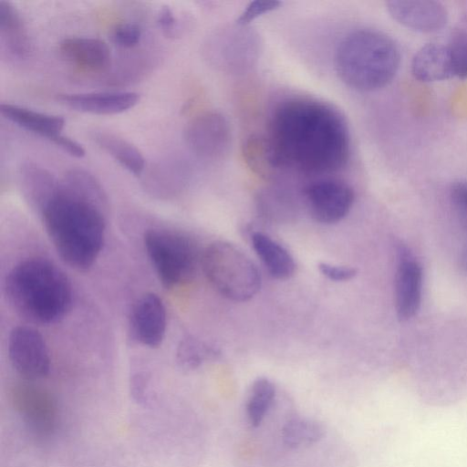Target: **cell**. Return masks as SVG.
<instances>
[{"label":"cell","instance_id":"d6a6232c","mask_svg":"<svg viewBox=\"0 0 467 467\" xmlns=\"http://www.w3.org/2000/svg\"><path fill=\"white\" fill-rule=\"evenodd\" d=\"M460 263L462 270L467 274V247L462 253Z\"/></svg>","mask_w":467,"mask_h":467},{"label":"cell","instance_id":"2e32d148","mask_svg":"<svg viewBox=\"0 0 467 467\" xmlns=\"http://www.w3.org/2000/svg\"><path fill=\"white\" fill-rule=\"evenodd\" d=\"M0 111L6 119L26 130L47 139L53 143L62 135L61 130L65 121L59 116L9 103H2Z\"/></svg>","mask_w":467,"mask_h":467},{"label":"cell","instance_id":"6da1fadb","mask_svg":"<svg viewBox=\"0 0 467 467\" xmlns=\"http://www.w3.org/2000/svg\"><path fill=\"white\" fill-rule=\"evenodd\" d=\"M267 138L278 168L305 174L337 171L349 157V135L343 117L316 99L282 101L273 112Z\"/></svg>","mask_w":467,"mask_h":467},{"label":"cell","instance_id":"d6986e66","mask_svg":"<svg viewBox=\"0 0 467 467\" xmlns=\"http://www.w3.org/2000/svg\"><path fill=\"white\" fill-rule=\"evenodd\" d=\"M0 36L5 50L16 58L30 52V41L23 20L12 4L0 1Z\"/></svg>","mask_w":467,"mask_h":467},{"label":"cell","instance_id":"4316f807","mask_svg":"<svg viewBox=\"0 0 467 467\" xmlns=\"http://www.w3.org/2000/svg\"><path fill=\"white\" fill-rule=\"evenodd\" d=\"M184 171H186L184 165L178 160H162L150 170L149 182L157 185H171L183 178Z\"/></svg>","mask_w":467,"mask_h":467},{"label":"cell","instance_id":"4dcf8cb0","mask_svg":"<svg viewBox=\"0 0 467 467\" xmlns=\"http://www.w3.org/2000/svg\"><path fill=\"white\" fill-rule=\"evenodd\" d=\"M451 198L458 207L467 212V181H461L452 184Z\"/></svg>","mask_w":467,"mask_h":467},{"label":"cell","instance_id":"83f0119b","mask_svg":"<svg viewBox=\"0 0 467 467\" xmlns=\"http://www.w3.org/2000/svg\"><path fill=\"white\" fill-rule=\"evenodd\" d=\"M111 40L119 47L131 48L137 46L142 36V29L135 23L125 22L114 26Z\"/></svg>","mask_w":467,"mask_h":467},{"label":"cell","instance_id":"8fae6325","mask_svg":"<svg viewBox=\"0 0 467 467\" xmlns=\"http://www.w3.org/2000/svg\"><path fill=\"white\" fill-rule=\"evenodd\" d=\"M390 16L403 26L421 33H432L444 27L448 11L432 0H391L387 2Z\"/></svg>","mask_w":467,"mask_h":467},{"label":"cell","instance_id":"8992f818","mask_svg":"<svg viewBox=\"0 0 467 467\" xmlns=\"http://www.w3.org/2000/svg\"><path fill=\"white\" fill-rule=\"evenodd\" d=\"M143 241L149 259L165 287L176 286L193 274L198 253L187 236L164 229H150Z\"/></svg>","mask_w":467,"mask_h":467},{"label":"cell","instance_id":"d4e9b609","mask_svg":"<svg viewBox=\"0 0 467 467\" xmlns=\"http://www.w3.org/2000/svg\"><path fill=\"white\" fill-rule=\"evenodd\" d=\"M217 350L206 343L188 337L183 338L177 348L176 359L179 366L190 370L200 367L203 362L215 358Z\"/></svg>","mask_w":467,"mask_h":467},{"label":"cell","instance_id":"f1b7e54d","mask_svg":"<svg viewBox=\"0 0 467 467\" xmlns=\"http://www.w3.org/2000/svg\"><path fill=\"white\" fill-rule=\"evenodd\" d=\"M279 5L277 1L251 2L237 18L236 25L245 26L256 17L277 8Z\"/></svg>","mask_w":467,"mask_h":467},{"label":"cell","instance_id":"9c48e42d","mask_svg":"<svg viewBox=\"0 0 467 467\" xmlns=\"http://www.w3.org/2000/svg\"><path fill=\"white\" fill-rule=\"evenodd\" d=\"M303 193L312 218L324 224L341 221L354 201L352 189L347 183L333 179L312 182L305 187Z\"/></svg>","mask_w":467,"mask_h":467},{"label":"cell","instance_id":"9a60e30c","mask_svg":"<svg viewBox=\"0 0 467 467\" xmlns=\"http://www.w3.org/2000/svg\"><path fill=\"white\" fill-rule=\"evenodd\" d=\"M59 51L64 58L83 70L102 71L110 63L109 47L99 38L67 37L60 42Z\"/></svg>","mask_w":467,"mask_h":467},{"label":"cell","instance_id":"7a4b0ae2","mask_svg":"<svg viewBox=\"0 0 467 467\" xmlns=\"http://www.w3.org/2000/svg\"><path fill=\"white\" fill-rule=\"evenodd\" d=\"M104 206L62 182L42 206L46 230L69 266L87 270L100 254L105 239Z\"/></svg>","mask_w":467,"mask_h":467},{"label":"cell","instance_id":"e0dca14e","mask_svg":"<svg viewBox=\"0 0 467 467\" xmlns=\"http://www.w3.org/2000/svg\"><path fill=\"white\" fill-rule=\"evenodd\" d=\"M414 78L422 82H434L453 77L447 46L428 43L414 55L411 61Z\"/></svg>","mask_w":467,"mask_h":467},{"label":"cell","instance_id":"7c38bea8","mask_svg":"<svg viewBox=\"0 0 467 467\" xmlns=\"http://www.w3.org/2000/svg\"><path fill=\"white\" fill-rule=\"evenodd\" d=\"M166 310L161 299L154 293H147L133 305L130 327L137 341L150 348H157L166 331Z\"/></svg>","mask_w":467,"mask_h":467},{"label":"cell","instance_id":"5b68a950","mask_svg":"<svg viewBox=\"0 0 467 467\" xmlns=\"http://www.w3.org/2000/svg\"><path fill=\"white\" fill-rule=\"evenodd\" d=\"M203 273L213 288L225 298L244 302L260 289L255 265L237 246L225 241L210 244L201 258Z\"/></svg>","mask_w":467,"mask_h":467},{"label":"cell","instance_id":"4fadbf2b","mask_svg":"<svg viewBox=\"0 0 467 467\" xmlns=\"http://www.w3.org/2000/svg\"><path fill=\"white\" fill-rule=\"evenodd\" d=\"M57 99L76 110L94 115H115L132 109L140 100L130 91L60 94Z\"/></svg>","mask_w":467,"mask_h":467},{"label":"cell","instance_id":"277c9868","mask_svg":"<svg viewBox=\"0 0 467 467\" xmlns=\"http://www.w3.org/2000/svg\"><path fill=\"white\" fill-rule=\"evenodd\" d=\"M400 53L387 35L369 29L350 33L339 43L335 56L338 77L348 86L371 91L388 85L400 67Z\"/></svg>","mask_w":467,"mask_h":467},{"label":"cell","instance_id":"ffe728a7","mask_svg":"<svg viewBox=\"0 0 467 467\" xmlns=\"http://www.w3.org/2000/svg\"><path fill=\"white\" fill-rule=\"evenodd\" d=\"M92 140L111 156L123 168L135 176H140L145 169V159L140 150L125 139L104 130H95Z\"/></svg>","mask_w":467,"mask_h":467},{"label":"cell","instance_id":"f546056e","mask_svg":"<svg viewBox=\"0 0 467 467\" xmlns=\"http://www.w3.org/2000/svg\"><path fill=\"white\" fill-rule=\"evenodd\" d=\"M318 269L324 276L336 282L350 280L357 275V269L354 267L335 265L327 263H320Z\"/></svg>","mask_w":467,"mask_h":467},{"label":"cell","instance_id":"ac0fdd59","mask_svg":"<svg viewBox=\"0 0 467 467\" xmlns=\"http://www.w3.org/2000/svg\"><path fill=\"white\" fill-rule=\"evenodd\" d=\"M251 242L255 254L271 276L284 280L294 275V258L279 243L261 232L254 233Z\"/></svg>","mask_w":467,"mask_h":467},{"label":"cell","instance_id":"cb8c5ba5","mask_svg":"<svg viewBox=\"0 0 467 467\" xmlns=\"http://www.w3.org/2000/svg\"><path fill=\"white\" fill-rule=\"evenodd\" d=\"M275 394V387L270 379L258 378L254 381L246 402V416L252 426L257 427L264 420Z\"/></svg>","mask_w":467,"mask_h":467},{"label":"cell","instance_id":"44dd1931","mask_svg":"<svg viewBox=\"0 0 467 467\" xmlns=\"http://www.w3.org/2000/svg\"><path fill=\"white\" fill-rule=\"evenodd\" d=\"M20 182L26 192L43 206L58 188L52 173L35 162H26L19 168Z\"/></svg>","mask_w":467,"mask_h":467},{"label":"cell","instance_id":"5bb4252c","mask_svg":"<svg viewBox=\"0 0 467 467\" xmlns=\"http://www.w3.org/2000/svg\"><path fill=\"white\" fill-rule=\"evenodd\" d=\"M422 271L410 257L402 254L398 266L395 296L396 309L400 320H408L419 310L421 298Z\"/></svg>","mask_w":467,"mask_h":467},{"label":"cell","instance_id":"ba28073f","mask_svg":"<svg viewBox=\"0 0 467 467\" xmlns=\"http://www.w3.org/2000/svg\"><path fill=\"white\" fill-rule=\"evenodd\" d=\"M8 357L16 371L26 379L45 378L50 358L43 337L30 327H14L8 338Z\"/></svg>","mask_w":467,"mask_h":467},{"label":"cell","instance_id":"3957f363","mask_svg":"<svg viewBox=\"0 0 467 467\" xmlns=\"http://www.w3.org/2000/svg\"><path fill=\"white\" fill-rule=\"evenodd\" d=\"M5 293L19 315L38 324L61 319L72 301L67 275L55 264L39 257L21 261L10 270L5 281Z\"/></svg>","mask_w":467,"mask_h":467},{"label":"cell","instance_id":"603a6c76","mask_svg":"<svg viewBox=\"0 0 467 467\" xmlns=\"http://www.w3.org/2000/svg\"><path fill=\"white\" fill-rule=\"evenodd\" d=\"M325 435L321 423L306 418H292L282 428L283 443L289 448L308 446L319 441Z\"/></svg>","mask_w":467,"mask_h":467},{"label":"cell","instance_id":"52a82bcc","mask_svg":"<svg viewBox=\"0 0 467 467\" xmlns=\"http://www.w3.org/2000/svg\"><path fill=\"white\" fill-rule=\"evenodd\" d=\"M183 136L190 150L205 160L222 158L231 144L229 122L216 111L197 114L187 123Z\"/></svg>","mask_w":467,"mask_h":467},{"label":"cell","instance_id":"30bf717a","mask_svg":"<svg viewBox=\"0 0 467 467\" xmlns=\"http://www.w3.org/2000/svg\"><path fill=\"white\" fill-rule=\"evenodd\" d=\"M237 26L215 34L208 43L210 59L228 71L246 67L253 63L256 53L254 36L244 26Z\"/></svg>","mask_w":467,"mask_h":467},{"label":"cell","instance_id":"7402d4cb","mask_svg":"<svg viewBox=\"0 0 467 467\" xmlns=\"http://www.w3.org/2000/svg\"><path fill=\"white\" fill-rule=\"evenodd\" d=\"M244 159L248 167L262 177H269L278 166L267 136L251 135L243 146Z\"/></svg>","mask_w":467,"mask_h":467},{"label":"cell","instance_id":"484cf974","mask_svg":"<svg viewBox=\"0 0 467 467\" xmlns=\"http://www.w3.org/2000/svg\"><path fill=\"white\" fill-rule=\"evenodd\" d=\"M452 67L453 77L467 78V32L455 30L447 45Z\"/></svg>","mask_w":467,"mask_h":467},{"label":"cell","instance_id":"1f68e13d","mask_svg":"<svg viewBox=\"0 0 467 467\" xmlns=\"http://www.w3.org/2000/svg\"><path fill=\"white\" fill-rule=\"evenodd\" d=\"M158 24L162 32L167 36H172L176 25V20L172 11L165 6L162 7L158 15Z\"/></svg>","mask_w":467,"mask_h":467}]
</instances>
